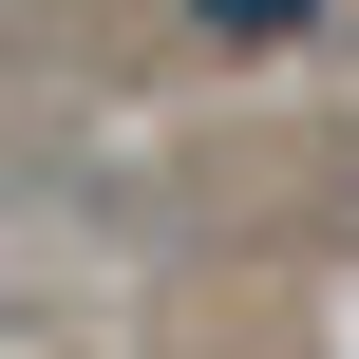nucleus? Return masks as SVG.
I'll return each instance as SVG.
<instances>
[{
	"label": "nucleus",
	"instance_id": "f257e3e1",
	"mask_svg": "<svg viewBox=\"0 0 359 359\" xmlns=\"http://www.w3.org/2000/svg\"><path fill=\"white\" fill-rule=\"evenodd\" d=\"M189 57H303V38H341L359 0H151Z\"/></svg>",
	"mask_w": 359,
	"mask_h": 359
}]
</instances>
